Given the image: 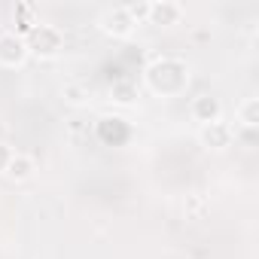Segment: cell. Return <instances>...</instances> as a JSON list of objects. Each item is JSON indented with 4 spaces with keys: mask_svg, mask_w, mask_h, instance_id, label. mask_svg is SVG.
<instances>
[{
    "mask_svg": "<svg viewBox=\"0 0 259 259\" xmlns=\"http://www.w3.org/2000/svg\"><path fill=\"white\" fill-rule=\"evenodd\" d=\"M198 141H201V147H207V150H213V153H223V150H229L238 138H235L232 122L217 119V122L198 125Z\"/></svg>",
    "mask_w": 259,
    "mask_h": 259,
    "instance_id": "277c9868",
    "label": "cell"
},
{
    "mask_svg": "<svg viewBox=\"0 0 259 259\" xmlns=\"http://www.w3.org/2000/svg\"><path fill=\"white\" fill-rule=\"evenodd\" d=\"M189 116H192V122H198V125H207V122H217V119H223V104H220V98L217 95H195L192 101H189Z\"/></svg>",
    "mask_w": 259,
    "mask_h": 259,
    "instance_id": "ba28073f",
    "label": "cell"
},
{
    "mask_svg": "<svg viewBox=\"0 0 259 259\" xmlns=\"http://www.w3.org/2000/svg\"><path fill=\"white\" fill-rule=\"evenodd\" d=\"M144 10H147V4H144V7H138V4L107 7V10L98 16V31L107 34V37H113V40H128V37L138 31V25H141V19H144Z\"/></svg>",
    "mask_w": 259,
    "mask_h": 259,
    "instance_id": "7a4b0ae2",
    "label": "cell"
},
{
    "mask_svg": "<svg viewBox=\"0 0 259 259\" xmlns=\"http://www.w3.org/2000/svg\"><path fill=\"white\" fill-rule=\"evenodd\" d=\"M189 79H192V67H189L186 58H177V55H156L144 67V82L159 98H180V95H186Z\"/></svg>",
    "mask_w": 259,
    "mask_h": 259,
    "instance_id": "6da1fadb",
    "label": "cell"
},
{
    "mask_svg": "<svg viewBox=\"0 0 259 259\" xmlns=\"http://www.w3.org/2000/svg\"><path fill=\"white\" fill-rule=\"evenodd\" d=\"M25 43H28V55L40 61H52L64 52V34L58 25H49V22H37L34 28H28Z\"/></svg>",
    "mask_w": 259,
    "mask_h": 259,
    "instance_id": "3957f363",
    "label": "cell"
},
{
    "mask_svg": "<svg viewBox=\"0 0 259 259\" xmlns=\"http://www.w3.org/2000/svg\"><path fill=\"white\" fill-rule=\"evenodd\" d=\"M34 174H37V162L28 153H13V159L4 168V177L13 183H28V180H34Z\"/></svg>",
    "mask_w": 259,
    "mask_h": 259,
    "instance_id": "30bf717a",
    "label": "cell"
},
{
    "mask_svg": "<svg viewBox=\"0 0 259 259\" xmlns=\"http://www.w3.org/2000/svg\"><path fill=\"white\" fill-rule=\"evenodd\" d=\"M186 16L183 4H177V0H150L147 10H144V19L150 25H159V28H171V25H180Z\"/></svg>",
    "mask_w": 259,
    "mask_h": 259,
    "instance_id": "52a82bcc",
    "label": "cell"
},
{
    "mask_svg": "<svg viewBox=\"0 0 259 259\" xmlns=\"http://www.w3.org/2000/svg\"><path fill=\"white\" fill-rule=\"evenodd\" d=\"M110 101H116V104H122V107L135 104V101H138V82H135V79H116V82L110 85Z\"/></svg>",
    "mask_w": 259,
    "mask_h": 259,
    "instance_id": "8fae6325",
    "label": "cell"
},
{
    "mask_svg": "<svg viewBox=\"0 0 259 259\" xmlns=\"http://www.w3.org/2000/svg\"><path fill=\"white\" fill-rule=\"evenodd\" d=\"M28 43L19 31H0V67H22L28 61Z\"/></svg>",
    "mask_w": 259,
    "mask_h": 259,
    "instance_id": "5b68a950",
    "label": "cell"
},
{
    "mask_svg": "<svg viewBox=\"0 0 259 259\" xmlns=\"http://www.w3.org/2000/svg\"><path fill=\"white\" fill-rule=\"evenodd\" d=\"M13 153H16V150H13L10 144H4V141H0V174H4V168H7V162L13 159Z\"/></svg>",
    "mask_w": 259,
    "mask_h": 259,
    "instance_id": "5bb4252c",
    "label": "cell"
},
{
    "mask_svg": "<svg viewBox=\"0 0 259 259\" xmlns=\"http://www.w3.org/2000/svg\"><path fill=\"white\" fill-rule=\"evenodd\" d=\"M16 16L22 19V28H25V31H28V28H34V25L40 22V19L34 16V7H31V4H22V7L16 10Z\"/></svg>",
    "mask_w": 259,
    "mask_h": 259,
    "instance_id": "4fadbf2b",
    "label": "cell"
},
{
    "mask_svg": "<svg viewBox=\"0 0 259 259\" xmlns=\"http://www.w3.org/2000/svg\"><path fill=\"white\" fill-rule=\"evenodd\" d=\"M61 98H64V104H70V107H82V104L89 101V89H85L82 82H64V85H61Z\"/></svg>",
    "mask_w": 259,
    "mask_h": 259,
    "instance_id": "7c38bea8",
    "label": "cell"
},
{
    "mask_svg": "<svg viewBox=\"0 0 259 259\" xmlns=\"http://www.w3.org/2000/svg\"><path fill=\"white\" fill-rule=\"evenodd\" d=\"M95 135L107 147H122V144H128V138H132V125H128V119H122V116H101L95 122Z\"/></svg>",
    "mask_w": 259,
    "mask_h": 259,
    "instance_id": "8992f818",
    "label": "cell"
},
{
    "mask_svg": "<svg viewBox=\"0 0 259 259\" xmlns=\"http://www.w3.org/2000/svg\"><path fill=\"white\" fill-rule=\"evenodd\" d=\"M235 132H256L259 128V98L247 95L238 107H235Z\"/></svg>",
    "mask_w": 259,
    "mask_h": 259,
    "instance_id": "9c48e42d",
    "label": "cell"
}]
</instances>
